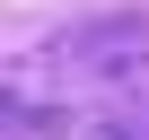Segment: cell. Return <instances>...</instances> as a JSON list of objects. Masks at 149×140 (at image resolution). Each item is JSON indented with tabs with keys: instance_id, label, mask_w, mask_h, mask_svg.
Masks as SVG:
<instances>
[{
	"instance_id": "obj_2",
	"label": "cell",
	"mask_w": 149,
	"mask_h": 140,
	"mask_svg": "<svg viewBox=\"0 0 149 140\" xmlns=\"http://www.w3.org/2000/svg\"><path fill=\"white\" fill-rule=\"evenodd\" d=\"M0 140H149V96H9Z\"/></svg>"
},
{
	"instance_id": "obj_1",
	"label": "cell",
	"mask_w": 149,
	"mask_h": 140,
	"mask_svg": "<svg viewBox=\"0 0 149 140\" xmlns=\"http://www.w3.org/2000/svg\"><path fill=\"white\" fill-rule=\"evenodd\" d=\"M149 88V9L61 18L9 44V96H140Z\"/></svg>"
}]
</instances>
